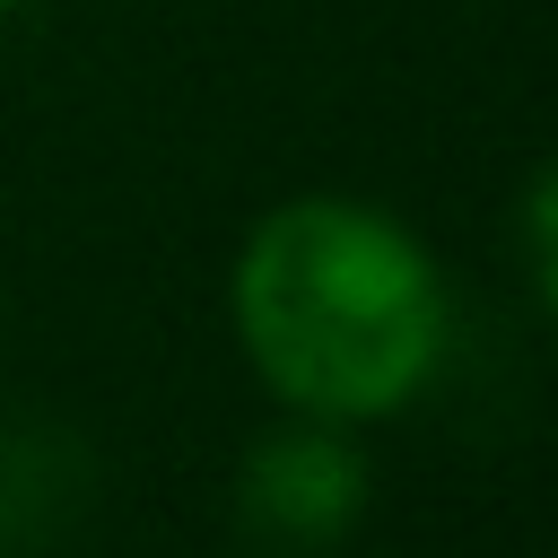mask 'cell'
I'll return each mask as SVG.
<instances>
[{"mask_svg":"<svg viewBox=\"0 0 558 558\" xmlns=\"http://www.w3.org/2000/svg\"><path fill=\"white\" fill-rule=\"evenodd\" d=\"M235 340L253 375L305 418L401 410L445 349L436 253L375 201L296 192L235 253Z\"/></svg>","mask_w":558,"mask_h":558,"instance_id":"obj_1","label":"cell"},{"mask_svg":"<svg viewBox=\"0 0 558 558\" xmlns=\"http://www.w3.org/2000/svg\"><path fill=\"white\" fill-rule=\"evenodd\" d=\"M357 514H366V453L349 445L340 418L296 410V427H270L235 471V523L270 558H323L357 532Z\"/></svg>","mask_w":558,"mask_h":558,"instance_id":"obj_2","label":"cell"},{"mask_svg":"<svg viewBox=\"0 0 558 558\" xmlns=\"http://www.w3.org/2000/svg\"><path fill=\"white\" fill-rule=\"evenodd\" d=\"M87 506V453L78 436L44 418H0V558L52 549Z\"/></svg>","mask_w":558,"mask_h":558,"instance_id":"obj_3","label":"cell"},{"mask_svg":"<svg viewBox=\"0 0 558 558\" xmlns=\"http://www.w3.org/2000/svg\"><path fill=\"white\" fill-rule=\"evenodd\" d=\"M523 244H532V279H541V296H549V314H558V157L532 174V192H523Z\"/></svg>","mask_w":558,"mask_h":558,"instance_id":"obj_4","label":"cell"},{"mask_svg":"<svg viewBox=\"0 0 558 558\" xmlns=\"http://www.w3.org/2000/svg\"><path fill=\"white\" fill-rule=\"evenodd\" d=\"M9 9H17V0H0V17H9Z\"/></svg>","mask_w":558,"mask_h":558,"instance_id":"obj_5","label":"cell"}]
</instances>
